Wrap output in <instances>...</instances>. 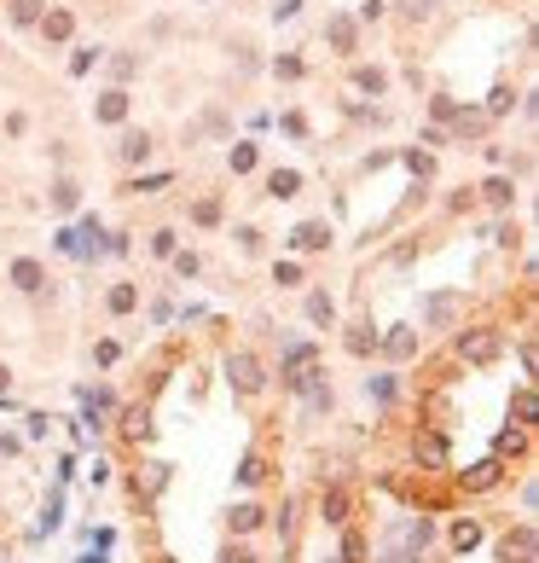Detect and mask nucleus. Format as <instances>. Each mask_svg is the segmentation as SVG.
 <instances>
[{"label":"nucleus","mask_w":539,"mask_h":563,"mask_svg":"<svg viewBox=\"0 0 539 563\" xmlns=\"http://www.w3.org/2000/svg\"><path fill=\"white\" fill-rule=\"evenodd\" d=\"M41 279H47V273H41V262H18V268H12V285H18V290H41Z\"/></svg>","instance_id":"7ed1b4c3"},{"label":"nucleus","mask_w":539,"mask_h":563,"mask_svg":"<svg viewBox=\"0 0 539 563\" xmlns=\"http://www.w3.org/2000/svg\"><path fill=\"white\" fill-rule=\"evenodd\" d=\"M111 308H116V314H128V308H133V290H128V285H122V290H111Z\"/></svg>","instance_id":"9b49d317"},{"label":"nucleus","mask_w":539,"mask_h":563,"mask_svg":"<svg viewBox=\"0 0 539 563\" xmlns=\"http://www.w3.org/2000/svg\"><path fill=\"white\" fill-rule=\"evenodd\" d=\"M122 111H128V93H105V105H99V116H105V122H116Z\"/></svg>","instance_id":"39448f33"},{"label":"nucleus","mask_w":539,"mask_h":563,"mask_svg":"<svg viewBox=\"0 0 539 563\" xmlns=\"http://www.w3.org/2000/svg\"><path fill=\"white\" fill-rule=\"evenodd\" d=\"M255 523H261V511H255V505H238V511H232V529H238V534H244V529H255Z\"/></svg>","instance_id":"423d86ee"},{"label":"nucleus","mask_w":539,"mask_h":563,"mask_svg":"<svg viewBox=\"0 0 539 563\" xmlns=\"http://www.w3.org/2000/svg\"><path fill=\"white\" fill-rule=\"evenodd\" d=\"M145 151H151L145 134H128V140H122V157H145Z\"/></svg>","instance_id":"0eeeda50"},{"label":"nucleus","mask_w":539,"mask_h":563,"mask_svg":"<svg viewBox=\"0 0 539 563\" xmlns=\"http://www.w3.org/2000/svg\"><path fill=\"white\" fill-rule=\"evenodd\" d=\"M273 198H296V175L284 168V175H273Z\"/></svg>","instance_id":"6e6552de"},{"label":"nucleus","mask_w":539,"mask_h":563,"mask_svg":"<svg viewBox=\"0 0 539 563\" xmlns=\"http://www.w3.org/2000/svg\"><path fill=\"white\" fill-rule=\"evenodd\" d=\"M325 244H331V227H319V221L296 227V250H325Z\"/></svg>","instance_id":"f03ea898"},{"label":"nucleus","mask_w":539,"mask_h":563,"mask_svg":"<svg viewBox=\"0 0 539 563\" xmlns=\"http://www.w3.org/2000/svg\"><path fill=\"white\" fill-rule=\"evenodd\" d=\"M342 511H348V494L331 488V494H325V523H342Z\"/></svg>","instance_id":"20e7f679"},{"label":"nucleus","mask_w":539,"mask_h":563,"mask_svg":"<svg viewBox=\"0 0 539 563\" xmlns=\"http://www.w3.org/2000/svg\"><path fill=\"white\" fill-rule=\"evenodd\" d=\"M35 6H41V0H18V6H12V18H18V24H29V18H35Z\"/></svg>","instance_id":"f8f14e48"},{"label":"nucleus","mask_w":539,"mask_h":563,"mask_svg":"<svg viewBox=\"0 0 539 563\" xmlns=\"http://www.w3.org/2000/svg\"><path fill=\"white\" fill-rule=\"evenodd\" d=\"M453 540H458V546H476V540H481V529H476V523H458V529H453Z\"/></svg>","instance_id":"9d476101"},{"label":"nucleus","mask_w":539,"mask_h":563,"mask_svg":"<svg viewBox=\"0 0 539 563\" xmlns=\"http://www.w3.org/2000/svg\"><path fill=\"white\" fill-rule=\"evenodd\" d=\"M53 203H58V209H70V203H76V186H70V181H58V186H53Z\"/></svg>","instance_id":"1a4fd4ad"},{"label":"nucleus","mask_w":539,"mask_h":563,"mask_svg":"<svg viewBox=\"0 0 539 563\" xmlns=\"http://www.w3.org/2000/svg\"><path fill=\"white\" fill-rule=\"evenodd\" d=\"M232 377H238V389H250V395L261 389V366H255L250 355H232Z\"/></svg>","instance_id":"f257e3e1"},{"label":"nucleus","mask_w":539,"mask_h":563,"mask_svg":"<svg viewBox=\"0 0 539 563\" xmlns=\"http://www.w3.org/2000/svg\"><path fill=\"white\" fill-rule=\"evenodd\" d=\"M227 563H255V557H250V552L238 546V552H227Z\"/></svg>","instance_id":"ddd939ff"}]
</instances>
